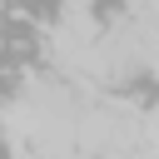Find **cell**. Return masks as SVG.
<instances>
[{"label":"cell","mask_w":159,"mask_h":159,"mask_svg":"<svg viewBox=\"0 0 159 159\" xmlns=\"http://www.w3.org/2000/svg\"><path fill=\"white\" fill-rule=\"evenodd\" d=\"M144 149H149V154H159V104H154V109H144Z\"/></svg>","instance_id":"cell-1"}]
</instances>
